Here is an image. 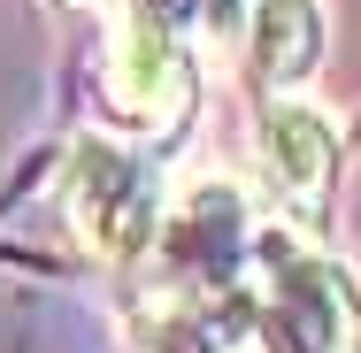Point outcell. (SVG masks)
Segmentation results:
<instances>
[{
    "mask_svg": "<svg viewBox=\"0 0 361 353\" xmlns=\"http://www.w3.org/2000/svg\"><path fill=\"white\" fill-rule=\"evenodd\" d=\"M100 8H131V0H100Z\"/></svg>",
    "mask_w": 361,
    "mask_h": 353,
    "instance_id": "obj_6",
    "label": "cell"
},
{
    "mask_svg": "<svg viewBox=\"0 0 361 353\" xmlns=\"http://www.w3.org/2000/svg\"><path fill=\"white\" fill-rule=\"evenodd\" d=\"M62 215L85 238L92 261L108 269H131L154 254V230H161V185L131 146L116 139H77L62 161Z\"/></svg>",
    "mask_w": 361,
    "mask_h": 353,
    "instance_id": "obj_2",
    "label": "cell"
},
{
    "mask_svg": "<svg viewBox=\"0 0 361 353\" xmlns=\"http://www.w3.org/2000/svg\"><path fill=\"white\" fill-rule=\"evenodd\" d=\"M323 70V0H246V77L277 100Z\"/></svg>",
    "mask_w": 361,
    "mask_h": 353,
    "instance_id": "obj_5",
    "label": "cell"
},
{
    "mask_svg": "<svg viewBox=\"0 0 361 353\" xmlns=\"http://www.w3.org/2000/svg\"><path fill=\"white\" fill-rule=\"evenodd\" d=\"M254 192L277 215V230L307 238L323 230L331 192H338V131L307 100H269L254 123Z\"/></svg>",
    "mask_w": 361,
    "mask_h": 353,
    "instance_id": "obj_3",
    "label": "cell"
},
{
    "mask_svg": "<svg viewBox=\"0 0 361 353\" xmlns=\"http://www.w3.org/2000/svg\"><path fill=\"white\" fill-rule=\"evenodd\" d=\"M192 47L154 16V8H123L116 16V47H108V108L131 123V131H177L192 116Z\"/></svg>",
    "mask_w": 361,
    "mask_h": 353,
    "instance_id": "obj_4",
    "label": "cell"
},
{
    "mask_svg": "<svg viewBox=\"0 0 361 353\" xmlns=\"http://www.w3.org/2000/svg\"><path fill=\"white\" fill-rule=\"evenodd\" d=\"M223 323H238L231 353H361V299L346 269L292 230H262L254 277L223 299Z\"/></svg>",
    "mask_w": 361,
    "mask_h": 353,
    "instance_id": "obj_1",
    "label": "cell"
}]
</instances>
